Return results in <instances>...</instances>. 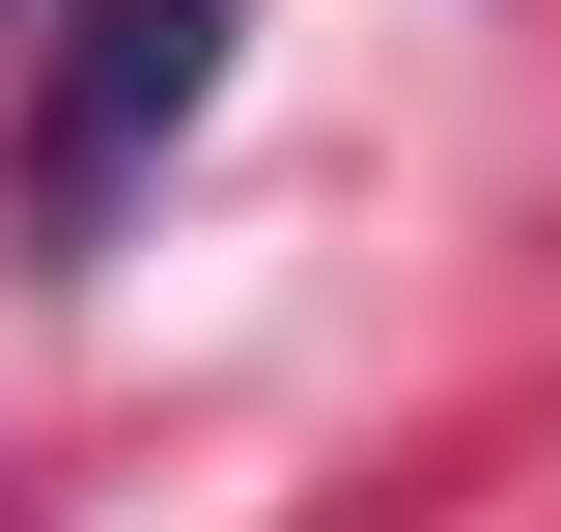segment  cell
Masks as SVG:
<instances>
[{
	"mask_svg": "<svg viewBox=\"0 0 561 532\" xmlns=\"http://www.w3.org/2000/svg\"><path fill=\"white\" fill-rule=\"evenodd\" d=\"M225 28H253V0H84V28H57V84H28V253H84V224L197 140Z\"/></svg>",
	"mask_w": 561,
	"mask_h": 532,
	"instance_id": "cell-1",
	"label": "cell"
}]
</instances>
